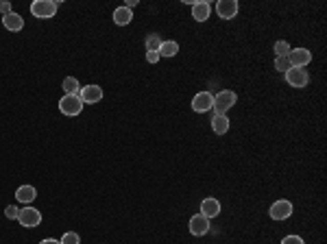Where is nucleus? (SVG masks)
<instances>
[{"label":"nucleus","instance_id":"obj_4","mask_svg":"<svg viewBox=\"0 0 327 244\" xmlns=\"http://www.w3.org/2000/svg\"><path fill=\"white\" fill-rule=\"evenodd\" d=\"M268 214H271L273 221L282 223V221H286V218H290V216H292V203H290V201H286V199L275 201L273 205H271V209H268Z\"/></svg>","mask_w":327,"mask_h":244},{"label":"nucleus","instance_id":"obj_18","mask_svg":"<svg viewBox=\"0 0 327 244\" xmlns=\"http://www.w3.org/2000/svg\"><path fill=\"white\" fill-rule=\"evenodd\" d=\"M159 57H175L179 53V44L175 39H161V46H159Z\"/></svg>","mask_w":327,"mask_h":244},{"label":"nucleus","instance_id":"obj_2","mask_svg":"<svg viewBox=\"0 0 327 244\" xmlns=\"http://www.w3.org/2000/svg\"><path fill=\"white\" fill-rule=\"evenodd\" d=\"M31 13L35 15V18H39V20L55 18V13H57V3H53V0H35V3L31 5Z\"/></svg>","mask_w":327,"mask_h":244},{"label":"nucleus","instance_id":"obj_11","mask_svg":"<svg viewBox=\"0 0 327 244\" xmlns=\"http://www.w3.org/2000/svg\"><path fill=\"white\" fill-rule=\"evenodd\" d=\"M188 229H190L192 235H196V238H201V235H205L209 231V221L205 216H201V214H196L190 218V223H188Z\"/></svg>","mask_w":327,"mask_h":244},{"label":"nucleus","instance_id":"obj_8","mask_svg":"<svg viewBox=\"0 0 327 244\" xmlns=\"http://www.w3.org/2000/svg\"><path fill=\"white\" fill-rule=\"evenodd\" d=\"M103 87L101 85H85L81 87L79 92V99L83 101V105H94V103H101L103 101Z\"/></svg>","mask_w":327,"mask_h":244},{"label":"nucleus","instance_id":"obj_10","mask_svg":"<svg viewBox=\"0 0 327 244\" xmlns=\"http://www.w3.org/2000/svg\"><path fill=\"white\" fill-rule=\"evenodd\" d=\"M238 3L236 0H218L216 3V13H218V18H223V20H233L236 15H238Z\"/></svg>","mask_w":327,"mask_h":244},{"label":"nucleus","instance_id":"obj_1","mask_svg":"<svg viewBox=\"0 0 327 244\" xmlns=\"http://www.w3.org/2000/svg\"><path fill=\"white\" fill-rule=\"evenodd\" d=\"M236 101H238V96H236V92H231V89H220V92L214 96V109L216 113H225L227 116V111L233 107Z\"/></svg>","mask_w":327,"mask_h":244},{"label":"nucleus","instance_id":"obj_27","mask_svg":"<svg viewBox=\"0 0 327 244\" xmlns=\"http://www.w3.org/2000/svg\"><path fill=\"white\" fill-rule=\"evenodd\" d=\"M0 13H3V15H9V13H11V3H0Z\"/></svg>","mask_w":327,"mask_h":244},{"label":"nucleus","instance_id":"obj_23","mask_svg":"<svg viewBox=\"0 0 327 244\" xmlns=\"http://www.w3.org/2000/svg\"><path fill=\"white\" fill-rule=\"evenodd\" d=\"M59 242L61 244H81V235L75 231H68V233H63V238Z\"/></svg>","mask_w":327,"mask_h":244},{"label":"nucleus","instance_id":"obj_16","mask_svg":"<svg viewBox=\"0 0 327 244\" xmlns=\"http://www.w3.org/2000/svg\"><path fill=\"white\" fill-rule=\"evenodd\" d=\"M212 131L216 135H225L229 131V118L225 113H216V116L212 118Z\"/></svg>","mask_w":327,"mask_h":244},{"label":"nucleus","instance_id":"obj_5","mask_svg":"<svg viewBox=\"0 0 327 244\" xmlns=\"http://www.w3.org/2000/svg\"><path fill=\"white\" fill-rule=\"evenodd\" d=\"M286 83H288L290 87L303 89V87L310 83V75H308V70H303V68H290L288 72H286Z\"/></svg>","mask_w":327,"mask_h":244},{"label":"nucleus","instance_id":"obj_12","mask_svg":"<svg viewBox=\"0 0 327 244\" xmlns=\"http://www.w3.org/2000/svg\"><path fill=\"white\" fill-rule=\"evenodd\" d=\"M209 15H212V5L205 3V0H196L192 5V18L196 22H205L209 20Z\"/></svg>","mask_w":327,"mask_h":244},{"label":"nucleus","instance_id":"obj_6","mask_svg":"<svg viewBox=\"0 0 327 244\" xmlns=\"http://www.w3.org/2000/svg\"><path fill=\"white\" fill-rule=\"evenodd\" d=\"M18 223H20L22 227H27V229H33V227H37L39 223H42V214H39V211H37L35 207L27 205V207H22V209H20Z\"/></svg>","mask_w":327,"mask_h":244},{"label":"nucleus","instance_id":"obj_21","mask_svg":"<svg viewBox=\"0 0 327 244\" xmlns=\"http://www.w3.org/2000/svg\"><path fill=\"white\" fill-rule=\"evenodd\" d=\"M159 46H161V37H159V35L151 33L149 37H146V51H155V53H157Z\"/></svg>","mask_w":327,"mask_h":244},{"label":"nucleus","instance_id":"obj_19","mask_svg":"<svg viewBox=\"0 0 327 244\" xmlns=\"http://www.w3.org/2000/svg\"><path fill=\"white\" fill-rule=\"evenodd\" d=\"M61 87H63L65 94H72V96H79V92H81V85H79V81L75 77H65Z\"/></svg>","mask_w":327,"mask_h":244},{"label":"nucleus","instance_id":"obj_14","mask_svg":"<svg viewBox=\"0 0 327 244\" xmlns=\"http://www.w3.org/2000/svg\"><path fill=\"white\" fill-rule=\"evenodd\" d=\"M3 24L7 31H13V33H18V31L24 29V18L20 13H9V15H3Z\"/></svg>","mask_w":327,"mask_h":244},{"label":"nucleus","instance_id":"obj_13","mask_svg":"<svg viewBox=\"0 0 327 244\" xmlns=\"http://www.w3.org/2000/svg\"><path fill=\"white\" fill-rule=\"evenodd\" d=\"M220 214V201L216 199H205L201 203V216H205L207 221H212V218H216Z\"/></svg>","mask_w":327,"mask_h":244},{"label":"nucleus","instance_id":"obj_28","mask_svg":"<svg viewBox=\"0 0 327 244\" xmlns=\"http://www.w3.org/2000/svg\"><path fill=\"white\" fill-rule=\"evenodd\" d=\"M39 244H61L59 240H53V238H46V240H42Z\"/></svg>","mask_w":327,"mask_h":244},{"label":"nucleus","instance_id":"obj_26","mask_svg":"<svg viewBox=\"0 0 327 244\" xmlns=\"http://www.w3.org/2000/svg\"><path fill=\"white\" fill-rule=\"evenodd\" d=\"M146 61H149V63H157V61H159V53L146 51Z\"/></svg>","mask_w":327,"mask_h":244},{"label":"nucleus","instance_id":"obj_25","mask_svg":"<svg viewBox=\"0 0 327 244\" xmlns=\"http://www.w3.org/2000/svg\"><path fill=\"white\" fill-rule=\"evenodd\" d=\"M282 244H303V238H299V235H286Z\"/></svg>","mask_w":327,"mask_h":244},{"label":"nucleus","instance_id":"obj_15","mask_svg":"<svg viewBox=\"0 0 327 244\" xmlns=\"http://www.w3.org/2000/svg\"><path fill=\"white\" fill-rule=\"evenodd\" d=\"M35 197H37V190L33 188V185H20V188L15 190V199H18V203H24V205L33 203Z\"/></svg>","mask_w":327,"mask_h":244},{"label":"nucleus","instance_id":"obj_17","mask_svg":"<svg viewBox=\"0 0 327 244\" xmlns=\"http://www.w3.org/2000/svg\"><path fill=\"white\" fill-rule=\"evenodd\" d=\"M131 20H133V13H131V9H127V7H118V9L113 11V22H116L118 27H127Z\"/></svg>","mask_w":327,"mask_h":244},{"label":"nucleus","instance_id":"obj_20","mask_svg":"<svg viewBox=\"0 0 327 244\" xmlns=\"http://www.w3.org/2000/svg\"><path fill=\"white\" fill-rule=\"evenodd\" d=\"M290 44L286 42V39H279V42H275V57H288L290 55Z\"/></svg>","mask_w":327,"mask_h":244},{"label":"nucleus","instance_id":"obj_24","mask_svg":"<svg viewBox=\"0 0 327 244\" xmlns=\"http://www.w3.org/2000/svg\"><path fill=\"white\" fill-rule=\"evenodd\" d=\"M5 216L9 218V221H18V216H20V209L15 207V205H7V207H5Z\"/></svg>","mask_w":327,"mask_h":244},{"label":"nucleus","instance_id":"obj_22","mask_svg":"<svg viewBox=\"0 0 327 244\" xmlns=\"http://www.w3.org/2000/svg\"><path fill=\"white\" fill-rule=\"evenodd\" d=\"M292 66H290V61H288V57H275V70H279V72H288Z\"/></svg>","mask_w":327,"mask_h":244},{"label":"nucleus","instance_id":"obj_7","mask_svg":"<svg viewBox=\"0 0 327 244\" xmlns=\"http://www.w3.org/2000/svg\"><path fill=\"white\" fill-rule=\"evenodd\" d=\"M288 61L292 68H306L312 63V53H310L308 48H292L288 55Z\"/></svg>","mask_w":327,"mask_h":244},{"label":"nucleus","instance_id":"obj_3","mask_svg":"<svg viewBox=\"0 0 327 244\" xmlns=\"http://www.w3.org/2000/svg\"><path fill=\"white\" fill-rule=\"evenodd\" d=\"M59 111L63 113V116H79V113L83 111V101H81L79 96L65 94L59 101Z\"/></svg>","mask_w":327,"mask_h":244},{"label":"nucleus","instance_id":"obj_29","mask_svg":"<svg viewBox=\"0 0 327 244\" xmlns=\"http://www.w3.org/2000/svg\"><path fill=\"white\" fill-rule=\"evenodd\" d=\"M135 5H137V0H127L125 7H127V9H131V7H135Z\"/></svg>","mask_w":327,"mask_h":244},{"label":"nucleus","instance_id":"obj_9","mask_svg":"<svg viewBox=\"0 0 327 244\" xmlns=\"http://www.w3.org/2000/svg\"><path fill=\"white\" fill-rule=\"evenodd\" d=\"M214 107V94L212 92H199L192 99V111L196 113H205Z\"/></svg>","mask_w":327,"mask_h":244}]
</instances>
